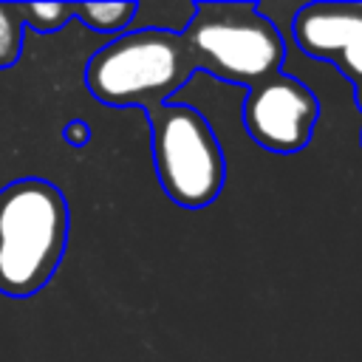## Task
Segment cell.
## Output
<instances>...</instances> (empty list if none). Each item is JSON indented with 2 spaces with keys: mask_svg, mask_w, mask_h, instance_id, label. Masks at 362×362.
<instances>
[{
  "mask_svg": "<svg viewBox=\"0 0 362 362\" xmlns=\"http://www.w3.org/2000/svg\"><path fill=\"white\" fill-rule=\"evenodd\" d=\"M68 201L45 178H17L0 189V294H37L68 246Z\"/></svg>",
  "mask_w": 362,
  "mask_h": 362,
  "instance_id": "6da1fadb",
  "label": "cell"
},
{
  "mask_svg": "<svg viewBox=\"0 0 362 362\" xmlns=\"http://www.w3.org/2000/svg\"><path fill=\"white\" fill-rule=\"evenodd\" d=\"M181 34L139 28L113 37L85 68L90 93L113 107H158L195 74Z\"/></svg>",
  "mask_w": 362,
  "mask_h": 362,
  "instance_id": "7a4b0ae2",
  "label": "cell"
},
{
  "mask_svg": "<svg viewBox=\"0 0 362 362\" xmlns=\"http://www.w3.org/2000/svg\"><path fill=\"white\" fill-rule=\"evenodd\" d=\"M184 45L198 71L232 85H257L280 74L286 42L255 3H195Z\"/></svg>",
  "mask_w": 362,
  "mask_h": 362,
  "instance_id": "3957f363",
  "label": "cell"
},
{
  "mask_svg": "<svg viewBox=\"0 0 362 362\" xmlns=\"http://www.w3.org/2000/svg\"><path fill=\"white\" fill-rule=\"evenodd\" d=\"M153 161L161 189L184 209L209 206L226 181L223 150L209 122L189 105L150 107Z\"/></svg>",
  "mask_w": 362,
  "mask_h": 362,
  "instance_id": "277c9868",
  "label": "cell"
},
{
  "mask_svg": "<svg viewBox=\"0 0 362 362\" xmlns=\"http://www.w3.org/2000/svg\"><path fill=\"white\" fill-rule=\"evenodd\" d=\"M320 116L314 90L288 76L274 74L249 88L243 102V124L255 144L272 153H297L311 141Z\"/></svg>",
  "mask_w": 362,
  "mask_h": 362,
  "instance_id": "5b68a950",
  "label": "cell"
},
{
  "mask_svg": "<svg viewBox=\"0 0 362 362\" xmlns=\"http://www.w3.org/2000/svg\"><path fill=\"white\" fill-rule=\"evenodd\" d=\"M294 42L317 59H337L362 34V3H308L291 23Z\"/></svg>",
  "mask_w": 362,
  "mask_h": 362,
  "instance_id": "8992f818",
  "label": "cell"
},
{
  "mask_svg": "<svg viewBox=\"0 0 362 362\" xmlns=\"http://www.w3.org/2000/svg\"><path fill=\"white\" fill-rule=\"evenodd\" d=\"M139 3H76V17L90 28L102 34H124L130 23L136 20Z\"/></svg>",
  "mask_w": 362,
  "mask_h": 362,
  "instance_id": "52a82bcc",
  "label": "cell"
},
{
  "mask_svg": "<svg viewBox=\"0 0 362 362\" xmlns=\"http://www.w3.org/2000/svg\"><path fill=\"white\" fill-rule=\"evenodd\" d=\"M23 34H25V23L20 14V6L0 3V71L11 68L20 59Z\"/></svg>",
  "mask_w": 362,
  "mask_h": 362,
  "instance_id": "ba28073f",
  "label": "cell"
},
{
  "mask_svg": "<svg viewBox=\"0 0 362 362\" xmlns=\"http://www.w3.org/2000/svg\"><path fill=\"white\" fill-rule=\"evenodd\" d=\"M25 28H34L40 34L59 31L71 17H76V3H25L20 6Z\"/></svg>",
  "mask_w": 362,
  "mask_h": 362,
  "instance_id": "9c48e42d",
  "label": "cell"
},
{
  "mask_svg": "<svg viewBox=\"0 0 362 362\" xmlns=\"http://www.w3.org/2000/svg\"><path fill=\"white\" fill-rule=\"evenodd\" d=\"M334 65H337L339 74L348 76L354 85H362V34L334 59Z\"/></svg>",
  "mask_w": 362,
  "mask_h": 362,
  "instance_id": "30bf717a",
  "label": "cell"
},
{
  "mask_svg": "<svg viewBox=\"0 0 362 362\" xmlns=\"http://www.w3.org/2000/svg\"><path fill=\"white\" fill-rule=\"evenodd\" d=\"M62 136H65L68 144H74V147H85V144L90 141V127H88L82 119H74V122L65 124Z\"/></svg>",
  "mask_w": 362,
  "mask_h": 362,
  "instance_id": "8fae6325",
  "label": "cell"
},
{
  "mask_svg": "<svg viewBox=\"0 0 362 362\" xmlns=\"http://www.w3.org/2000/svg\"><path fill=\"white\" fill-rule=\"evenodd\" d=\"M354 99H356V105H359V110H362V85H356V93H354Z\"/></svg>",
  "mask_w": 362,
  "mask_h": 362,
  "instance_id": "7c38bea8",
  "label": "cell"
}]
</instances>
